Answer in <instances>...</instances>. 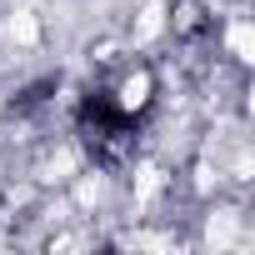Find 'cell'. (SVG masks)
Masks as SVG:
<instances>
[{"mask_svg": "<svg viewBox=\"0 0 255 255\" xmlns=\"http://www.w3.org/2000/svg\"><path fill=\"white\" fill-rule=\"evenodd\" d=\"M75 135L85 145V155L105 170H120L125 160L135 155L140 145V120H135V105L115 95V90H90L80 105H75Z\"/></svg>", "mask_w": 255, "mask_h": 255, "instance_id": "cell-1", "label": "cell"}]
</instances>
